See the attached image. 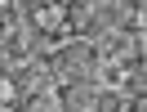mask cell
Listing matches in <instances>:
<instances>
[{
    "instance_id": "obj_1",
    "label": "cell",
    "mask_w": 147,
    "mask_h": 112,
    "mask_svg": "<svg viewBox=\"0 0 147 112\" xmlns=\"http://www.w3.org/2000/svg\"><path fill=\"white\" fill-rule=\"evenodd\" d=\"M116 14H134V9H147V0H111Z\"/></svg>"
}]
</instances>
